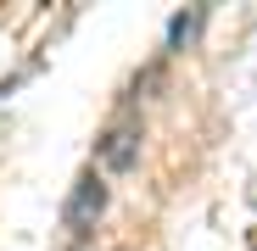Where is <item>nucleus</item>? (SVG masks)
<instances>
[{"label":"nucleus","instance_id":"1","mask_svg":"<svg viewBox=\"0 0 257 251\" xmlns=\"http://www.w3.org/2000/svg\"><path fill=\"white\" fill-rule=\"evenodd\" d=\"M95 156H101L106 173H128V167H135V156H140V123H135V117L112 123V129L95 140Z\"/></svg>","mask_w":257,"mask_h":251},{"label":"nucleus","instance_id":"2","mask_svg":"<svg viewBox=\"0 0 257 251\" xmlns=\"http://www.w3.org/2000/svg\"><path fill=\"white\" fill-rule=\"evenodd\" d=\"M106 212V179L101 173H84L78 184H73V195H67V206H62V218H67V229H95V218Z\"/></svg>","mask_w":257,"mask_h":251},{"label":"nucleus","instance_id":"3","mask_svg":"<svg viewBox=\"0 0 257 251\" xmlns=\"http://www.w3.org/2000/svg\"><path fill=\"white\" fill-rule=\"evenodd\" d=\"M196 28H201V12H179L174 23H168V51H185L196 39Z\"/></svg>","mask_w":257,"mask_h":251}]
</instances>
